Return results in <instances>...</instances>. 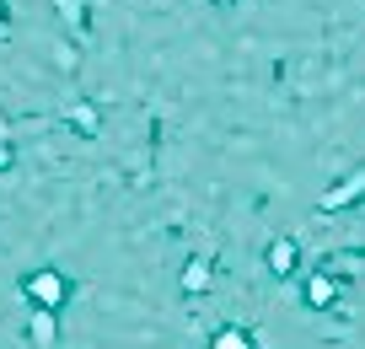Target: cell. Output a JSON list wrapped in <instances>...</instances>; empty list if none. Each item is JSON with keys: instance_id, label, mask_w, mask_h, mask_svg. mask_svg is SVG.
<instances>
[{"instance_id": "1", "label": "cell", "mask_w": 365, "mask_h": 349, "mask_svg": "<svg viewBox=\"0 0 365 349\" xmlns=\"http://www.w3.org/2000/svg\"><path fill=\"white\" fill-rule=\"evenodd\" d=\"M307 301H312V306H328V301H333V280H328V274H312Z\"/></svg>"}, {"instance_id": "2", "label": "cell", "mask_w": 365, "mask_h": 349, "mask_svg": "<svg viewBox=\"0 0 365 349\" xmlns=\"http://www.w3.org/2000/svg\"><path fill=\"white\" fill-rule=\"evenodd\" d=\"M33 295H38V301H59L65 290H59V280H54V274H38V280H33Z\"/></svg>"}, {"instance_id": "3", "label": "cell", "mask_w": 365, "mask_h": 349, "mask_svg": "<svg viewBox=\"0 0 365 349\" xmlns=\"http://www.w3.org/2000/svg\"><path fill=\"white\" fill-rule=\"evenodd\" d=\"M269 263H274V269H279V274H285V269H290V263H296V258H290V242H274V253H269Z\"/></svg>"}]
</instances>
